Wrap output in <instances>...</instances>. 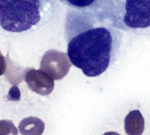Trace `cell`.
Instances as JSON below:
<instances>
[{
	"mask_svg": "<svg viewBox=\"0 0 150 135\" xmlns=\"http://www.w3.org/2000/svg\"><path fill=\"white\" fill-rule=\"evenodd\" d=\"M6 67H7L6 60H5L4 56L2 54V53L0 52V76L4 74V72L6 70Z\"/></svg>",
	"mask_w": 150,
	"mask_h": 135,
	"instance_id": "cell-10",
	"label": "cell"
},
{
	"mask_svg": "<svg viewBox=\"0 0 150 135\" xmlns=\"http://www.w3.org/2000/svg\"><path fill=\"white\" fill-rule=\"evenodd\" d=\"M103 135H120L118 133H115V132H108V133H105Z\"/></svg>",
	"mask_w": 150,
	"mask_h": 135,
	"instance_id": "cell-11",
	"label": "cell"
},
{
	"mask_svg": "<svg viewBox=\"0 0 150 135\" xmlns=\"http://www.w3.org/2000/svg\"><path fill=\"white\" fill-rule=\"evenodd\" d=\"M65 36L71 63L88 77L102 75L115 62L123 38L98 11L73 8L66 15Z\"/></svg>",
	"mask_w": 150,
	"mask_h": 135,
	"instance_id": "cell-1",
	"label": "cell"
},
{
	"mask_svg": "<svg viewBox=\"0 0 150 135\" xmlns=\"http://www.w3.org/2000/svg\"><path fill=\"white\" fill-rule=\"evenodd\" d=\"M47 0H0V25L11 33L30 30L42 18Z\"/></svg>",
	"mask_w": 150,
	"mask_h": 135,
	"instance_id": "cell-3",
	"label": "cell"
},
{
	"mask_svg": "<svg viewBox=\"0 0 150 135\" xmlns=\"http://www.w3.org/2000/svg\"><path fill=\"white\" fill-rule=\"evenodd\" d=\"M145 120L139 110L131 111L125 118V132L127 135H142Z\"/></svg>",
	"mask_w": 150,
	"mask_h": 135,
	"instance_id": "cell-6",
	"label": "cell"
},
{
	"mask_svg": "<svg viewBox=\"0 0 150 135\" xmlns=\"http://www.w3.org/2000/svg\"><path fill=\"white\" fill-rule=\"evenodd\" d=\"M24 76L29 89L35 93L41 96H47L54 90V79L43 70L27 68L25 69Z\"/></svg>",
	"mask_w": 150,
	"mask_h": 135,
	"instance_id": "cell-5",
	"label": "cell"
},
{
	"mask_svg": "<svg viewBox=\"0 0 150 135\" xmlns=\"http://www.w3.org/2000/svg\"><path fill=\"white\" fill-rule=\"evenodd\" d=\"M44 130V122L36 117L25 118L18 125V131L22 135H42Z\"/></svg>",
	"mask_w": 150,
	"mask_h": 135,
	"instance_id": "cell-7",
	"label": "cell"
},
{
	"mask_svg": "<svg viewBox=\"0 0 150 135\" xmlns=\"http://www.w3.org/2000/svg\"><path fill=\"white\" fill-rule=\"evenodd\" d=\"M0 135H18V131L12 121L2 119L0 120Z\"/></svg>",
	"mask_w": 150,
	"mask_h": 135,
	"instance_id": "cell-9",
	"label": "cell"
},
{
	"mask_svg": "<svg viewBox=\"0 0 150 135\" xmlns=\"http://www.w3.org/2000/svg\"><path fill=\"white\" fill-rule=\"evenodd\" d=\"M72 63L68 54L55 49L47 51L40 61V69L50 76L54 80H61L65 77Z\"/></svg>",
	"mask_w": 150,
	"mask_h": 135,
	"instance_id": "cell-4",
	"label": "cell"
},
{
	"mask_svg": "<svg viewBox=\"0 0 150 135\" xmlns=\"http://www.w3.org/2000/svg\"><path fill=\"white\" fill-rule=\"evenodd\" d=\"M66 5L78 10L98 11L99 0H61Z\"/></svg>",
	"mask_w": 150,
	"mask_h": 135,
	"instance_id": "cell-8",
	"label": "cell"
},
{
	"mask_svg": "<svg viewBox=\"0 0 150 135\" xmlns=\"http://www.w3.org/2000/svg\"><path fill=\"white\" fill-rule=\"evenodd\" d=\"M98 11L120 30L150 35V0H99Z\"/></svg>",
	"mask_w": 150,
	"mask_h": 135,
	"instance_id": "cell-2",
	"label": "cell"
}]
</instances>
